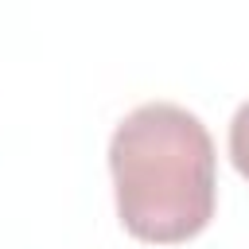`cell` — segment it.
<instances>
[{
	"instance_id": "obj_1",
	"label": "cell",
	"mask_w": 249,
	"mask_h": 249,
	"mask_svg": "<svg viewBox=\"0 0 249 249\" xmlns=\"http://www.w3.org/2000/svg\"><path fill=\"white\" fill-rule=\"evenodd\" d=\"M121 226L148 245L198 237L218 206V156L206 124L171 101L136 105L109 140Z\"/></svg>"
},
{
	"instance_id": "obj_2",
	"label": "cell",
	"mask_w": 249,
	"mask_h": 249,
	"mask_svg": "<svg viewBox=\"0 0 249 249\" xmlns=\"http://www.w3.org/2000/svg\"><path fill=\"white\" fill-rule=\"evenodd\" d=\"M230 160H233L237 175L249 179V101H241L230 121Z\"/></svg>"
}]
</instances>
